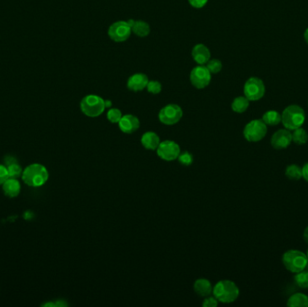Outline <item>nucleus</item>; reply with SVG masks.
<instances>
[{"label": "nucleus", "instance_id": "f257e3e1", "mask_svg": "<svg viewBox=\"0 0 308 307\" xmlns=\"http://www.w3.org/2000/svg\"><path fill=\"white\" fill-rule=\"evenodd\" d=\"M47 168L41 163H32L24 169L22 174V180L31 188L42 187L49 179Z\"/></svg>", "mask_w": 308, "mask_h": 307}, {"label": "nucleus", "instance_id": "f03ea898", "mask_svg": "<svg viewBox=\"0 0 308 307\" xmlns=\"http://www.w3.org/2000/svg\"><path fill=\"white\" fill-rule=\"evenodd\" d=\"M213 294L218 302L230 304L237 300L240 295V290L235 282L221 280L213 287Z\"/></svg>", "mask_w": 308, "mask_h": 307}, {"label": "nucleus", "instance_id": "7ed1b4c3", "mask_svg": "<svg viewBox=\"0 0 308 307\" xmlns=\"http://www.w3.org/2000/svg\"><path fill=\"white\" fill-rule=\"evenodd\" d=\"M305 121V111L302 107L297 104L288 105L281 114V123L287 130L294 131L299 127H302Z\"/></svg>", "mask_w": 308, "mask_h": 307}, {"label": "nucleus", "instance_id": "20e7f679", "mask_svg": "<svg viewBox=\"0 0 308 307\" xmlns=\"http://www.w3.org/2000/svg\"><path fill=\"white\" fill-rule=\"evenodd\" d=\"M308 259L306 253L298 250H289L282 256L283 265L287 271L292 273H298L305 271Z\"/></svg>", "mask_w": 308, "mask_h": 307}, {"label": "nucleus", "instance_id": "39448f33", "mask_svg": "<svg viewBox=\"0 0 308 307\" xmlns=\"http://www.w3.org/2000/svg\"><path fill=\"white\" fill-rule=\"evenodd\" d=\"M80 109L84 115L89 117H98L105 109L104 100L97 95H88L81 100Z\"/></svg>", "mask_w": 308, "mask_h": 307}, {"label": "nucleus", "instance_id": "423d86ee", "mask_svg": "<svg viewBox=\"0 0 308 307\" xmlns=\"http://www.w3.org/2000/svg\"><path fill=\"white\" fill-rule=\"evenodd\" d=\"M267 132V125L262 120H252L245 125L243 129V136L250 142H258L266 136Z\"/></svg>", "mask_w": 308, "mask_h": 307}, {"label": "nucleus", "instance_id": "0eeeda50", "mask_svg": "<svg viewBox=\"0 0 308 307\" xmlns=\"http://www.w3.org/2000/svg\"><path fill=\"white\" fill-rule=\"evenodd\" d=\"M265 85L261 78H250L244 84V96L250 101H257L262 99L265 95Z\"/></svg>", "mask_w": 308, "mask_h": 307}, {"label": "nucleus", "instance_id": "6e6552de", "mask_svg": "<svg viewBox=\"0 0 308 307\" xmlns=\"http://www.w3.org/2000/svg\"><path fill=\"white\" fill-rule=\"evenodd\" d=\"M183 116L181 107L176 104H167L159 113V120L163 125H173L178 124Z\"/></svg>", "mask_w": 308, "mask_h": 307}, {"label": "nucleus", "instance_id": "1a4fd4ad", "mask_svg": "<svg viewBox=\"0 0 308 307\" xmlns=\"http://www.w3.org/2000/svg\"><path fill=\"white\" fill-rule=\"evenodd\" d=\"M211 72L205 65H199L192 69L190 73V81L196 89L206 88L211 81Z\"/></svg>", "mask_w": 308, "mask_h": 307}, {"label": "nucleus", "instance_id": "9d476101", "mask_svg": "<svg viewBox=\"0 0 308 307\" xmlns=\"http://www.w3.org/2000/svg\"><path fill=\"white\" fill-rule=\"evenodd\" d=\"M157 154L163 161L172 162L178 159L180 154V147L174 141H164L157 148Z\"/></svg>", "mask_w": 308, "mask_h": 307}, {"label": "nucleus", "instance_id": "9b49d317", "mask_svg": "<svg viewBox=\"0 0 308 307\" xmlns=\"http://www.w3.org/2000/svg\"><path fill=\"white\" fill-rule=\"evenodd\" d=\"M132 27L127 21L115 22L108 28V36L115 42L126 41L131 35Z\"/></svg>", "mask_w": 308, "mask_h": 307}, {"label": "nucleus", "instance_id": "f8f14e48", "mask_svg": "<svg viewBox=\"0 0 308 307\" xmlns=\"http://www.w3.org/2000/svg\"><path fill=\"white\" fill-rule=\"evenodd\" d=\"M292 134L287 129L277 131L271 139V144L275 150H284L291 144Z\"/></svg>", "mask_w": 308, "mask_h": 307}, {"label": "nucleus", "instance_id": "ddd939ff", "mask_svg": "<svg viewBox=\"0 0 308 307\" xmlns=\"http://www.w3.org/2000/svg\"><path fill=\"white\" fill-rule=\"evenodd\" d=\"M120 130L126 135L134 134L135 132L139 129L140 127V121L136 117V115H123L119 123Z\"/></svg>", "mask_w": 308, "mask_h": 307}, {"label": "nucleus", "instance_id": "4468645a", "mask_svg": "<svg viewBox=\"0 0 308 307\" xmlns=\"http://www.w3.org/2000/svg\"><path fill=\"white\" fill-rule=\"evenodd\" d=\"M1 187L4 195L7 198H16L21 192V183L18 178L8 177Z\"/></svg>", "mask_w": 308, "mask_h": 307}, {"label": "nucleus", "instance_id": "2eb2a0df", "mask_svg": "<svg viewBox=\"0 0 308 307\" xmlns=\"http://www.w3.org/2000/svg\"><path fill=\"white\" fill-rule=\"evenodd\" d=\"M149 82V78L143 73H136L128 78L127 81V88L131 91H141L147 87V84Z\"/></svg>", "mask_w": 308, "mask_h": 307}, {"label": "nucleus", "instance_id": "dca6fc26", "mask_svg": "<svg viewBox=\"0 0 308 307\" xmlns=\"http://www.w3.org/2000/svg\"><path fill=\"white\" fill-rule=\"evenodd\" d=\"M192 57L199 65H205L211 59V53L205 44L199 43L195 45L192 50Z\"/></svg>", "mask_w": 308, "mask_h": 307}, {"label": "nucleus", "instance_id": "f3484780", "mask_svg": "<svg viewBox=\"0 0 308 307\" xmlns=\"http://www.w3.org/2000/svg\"><path fill=\"white\" fill-rule=\"evenodd\" d=\"M141 145L149 151H156L161 141L160 137L154 132H147L143 134L141 138Z\"/></svg>", "mask_w": 308, "mask_h": 307}, {"label": "nucleus", "instance_id": "a211bd4d", "mask_svg": "<svg viewBox=\"0 0 308 307\" xmlns=\"http://www.w3.org/2000/svg\"><path fill=\"white\" fill-rule=\"evenodd\" d=\"M194 290L199 297H209L213 293V286L205 278H199L194 284Z\"/></svg>", "mask_w": 308, "mask_h": 307}, {"label": "nucleus", "instance_id": "6ab92c4d", "mask_svg": "<svg viewBox=\"0 0 308 307\" xmlns=\"http://www.w3.org/2000/svg\"><path fill=\"white\" fill-rule=\"evenodd\" d=\"M287 306L290 307H308V297L303 293H296L288 298Z\"/></svg>", "mask_w": 308, "mask_h": 307}, {"label": "nucleus", "instance_id": "aec40b11", "mask_svg": "<svg viewBox=\"0 0 308 307\" xmlns=\"http://www.w3.org/2000/svg\"><path fill=\"white\" fill-rule=\"evenodd\" d=\"M250 105V100L244 97H238L235 99L232 103V109L235 113L241 114L244 113L246 110L248 109Z\"/></svg>", "mask_w": 308, "mask_h": 307}, {"label": "nucleus", "instance_id": "412c9836", "mask_svg": "<svg viewBox=\"0 0 308 307\" xmlns=\"http://www.w3.org/2000/svg\"><path fill=\"white\" fill-rule=\"evenodd\" d=\"M132 32H134L137 36L146 37L147 35H149L151 28L146 22L139 20L134 22L132 26Z\"/></svg>", "mask_w": 308, "mask_h": 307}, {"label": "nucleus", "instance_id": "4be33fe9", "mask_svg": "<svg viewBox=\"0 0 308 307\" xmlns=\"http://www.w3.org/2000/svg\"><path fill=\"white\" fill-rule=\"evenodd\" d=\"M262 121L267 125H277L281 123V115L275 110H270L262 115Z\"/></svg>", "mask_w": 308, "mask_h": 307}, {"label": "nucleus", "instance_id": "5701e85b", "mask_svg": "<svg viewBox=\"0 0 308 307\" xmlns=\"http://www.w3.org/2000/svg\"><path fill=\"white\" fill-rule=\"evenodd\" d=\"M308 141V134L302 127L293 131L292 141L298 145H304Z\"/></svg>", "mask_w": 308, "mask_h": 307}, {"label": "nucleus", "instance_id": "b1692460", "mask_svg": "<svg viewBox=\"0 0 308 307\" xmlns=\"http://www.w3.org/2000/svg\"><path fill=\"white\" fill-rule=\"evenodd\" d=\"M285 175L290 180H299L302 178V168L296 164H291L287 167Z\"/></svg>", "mask_w": 308, "mask_h": 307}, {"label": "nucleus", "instance_id": "393cba45", "mask_svg": "<svg viewBox=\"0 0 308 307\" xmlns=\"http://www.w3.org/2000/svg\"><path fill=\"white\" fill-rule=\"evenodd\" d=\"M294 280L298 287L308 289V271H302L296 273V275L294 276Z\"/></svg>", "mask_w": 308, "mask_h": 307}, {"label": "nucleus", "instance_id": "a878e982", "mask_svg": "<svg viewBox=\"0 0 308 307\" xmlns=\"http://www.w3.org/2000/svg\"><path fill=\"white\" fill-rule=\"evenodd\" d=\"M7 168V171H8V176L9 177H14V178H19L22 177L23 174V168H22L18 162H12L8 165H5Z\"/></svg>", "mask_w": 308, "mask_h": 307}, {"label": "nucleus", "instance_id": "bb28decb", "mask_svg": "<svg viewBox=\"0 0 308 307\" xmlns=\"http://www.w3.org/2000/svg\"><path fill=\"white\" fill-rule=\"evenodd\" d=\"M206 68H208V70L211 72V74H216V73H219L221 71V69L223 68V64L220 62L219 60L212 59V60H209L208 62H207Z\"/></svg>", "mask_w": 308, "mask_h": 307}, {"label": "nucleus", "instance_id": "cd10ccee", "mask_svg": "<svg viewBox=\"0 0 308 307\" xmlns=\"http://www.w3.org/2000/svg\"><path fill=\"white\" fill-rule=\"evenodd\" d=\"M122 116H123L122 112L117 108H111V109L108 110L107 115H106L107 119L112 124H118L121 118H122Z\"/></svg>", "mask_w": 308, "mask_h": 307}, {"label": "nucleus", "instance_id": "c85d7f7f", "mask_svg": "<svg viewBox=\"0 0 308 307\" xmlns=\"http://www.w3.org/2000/svg\"><path fill=\"white\" fill-rule=\"evenodd\" d=\"M178 160L179 163L183 166H190L194 162L193 155L189 153L188 151H185L183 153L180 152Z\"/></svg>", "mask_w": 308, "mask_h": 307}, {"label": "nucleus", "instance_id": "c756f323", "mask_svg": "<svg viewBox=\"0 0 308 307\" xmlns=\"http://www.w3.org/2000/svg\"><path fill=\"white\" fill-rule=\"evenodd\" d=\"M146 89L149 93H152L153 95L159 94L162 91V84L157 80H149V82L147 84Z\"/></svg>", "mask_w": 308, "mask_h": 307}, {"label": "nucleus", "instance_id": "7c9ffc66", "mask_svg": "<svg viewBox=\"0 0 308 307\" xmlns=\"http://www.w3.org/2000/svg\"><path fill=\"white\" fill-rule=\"evenodd\" d=\"M9 177L7 168L5 164H0V187L5 183V180Z\"/></svg>", "mask_w": 308, "mask_h": 307}, {"label": "nucleus", "instance_id": "2f4dec72", "mask_svg": "<svg viewBox=\"0 0 308 307\" xmlns=\"http://www.w3.org/2000/svg\"><path fill=\"white\" fill-rule=\"evenodd\" d=\"M203 307H216L218 306V301L214 297H206L203 302Z\"/></svg>", "mask_w": 308, "mask_h": 307}, {"label": "nucleus", "instance_id": "473e14b6", "mask_svg": "<svg viewBox=\"0 0 308 307\" xmlns=\"http://www.w3.org/2000/svg\"><path fill=\"white\" fill-rule=\"evenodd\" d=\"M208 0H188V3L195 8H202L207 4Z\"/></svg>", "mask_w": 308, "mask_h": 307}, {"label": "nucleus", "instance_id": "72a5a7b5", "mask_svg": "<svg viewBox=\"0 0 308 307\" xmlns=\"http://www.w3.org/2000/svg\"><path fill=\"white\" fill-rule=\"evenodd\" d=\"M302 177L308 182V162H307L302 168Z\"/></svg>", "mask_w": 308, "mask_h": 307}, {"label": "nucleus", "instance_id": "f704fd0d", "mask_svg": "<svg viewBox=\"0 0 308 307\" xmlns=\"http://www.w3.org/2000/svg\"><path fill=\"white\" fill-rule=\"evenodd\" d=\"M54 303H55V307H66L68 306V303L63 299H58L56 301H54Z\"/></svg>", "mask_w": 308, "mask_h": 307}, {"label": "nucleus", "instance_id": "c9c22d12", "mask_svg": "<svg viewBox=\"0 0 308 307\" xmlns=\"http://www.w3.org/2000/svg\"><path fill=\"white\" fill-rule=\"evenodd\" d=\"M303 237L305 241L308 244V226L305 229V231H304Z\"/></svg>", "mask_w": 308, "mask_h": 307}, {"label": "nucleus", "instance_id": "e433bc0d", "mask_svg": "<svg viewBox=\"0 0 308 307\" xmlns=\"http://www.w3.org/2000/svg\"><path fill=\"white\" fill-rule=\"evenodd\" d=\"M42 307H55V303L54 302H46L42 304Z\"/></svg>", "mask_w": 308, "mask_h": 307}, {"label": "nucleus", "instance_id": "4c0bfd02", "mask_svg": "<svg viewBox=\"0 0 308 307\" xmlns=\"http://www.w3.org/2000/svg\"><path fill=\"white\" fill-rule=\"evenodd\" d=\"M104 105H105V108H106V107H111L112 102L109 101V100H104Z\"/></svg>", "mask_w": 308, "mask_h": 307}, {"label": "nucleus", "instance_id": "58836bf2", "mask_svg": "<svg viewBox=\"0 0 308 307\" xmlns=\"http://www.w3.org/2000/svg\"><path fill=\"white\" fill-rule=\"evenodd\" d=\"M304 36H305V40L307 41V42H308V29H307V30H306V32H305V34H304Z\"/></svg>", "mask_w": 308, "mask_h": 307}, {"label": "nucleus", "instance_id": "ea45409f", "mask_svg": "<svg viewBox=\"0 0 308 307\" xmlns=\"http://www.w3.org/2000/svg\"><path fill=\"white\" fill-rule=\"evenodd\" d=\"M305 271H308V263H307V266H306V268H305Z\"/></svg>", "mask_w": 308, "mask_h": 307}, {"label": "nucleus", "instance_id": "a19ab883", "mask_svg": "<svg viewBox=\"0 0 308 307\" xmlns=\"http://www.w3.org/2000/svg\"><path fill=\"white\" fill-rule=\"evenodd\" d=\"M306 255H307V257H308V250H307V253H306Z\"/></svg>", "mask_w": 308, "mask_h": 307}]
</instances>
